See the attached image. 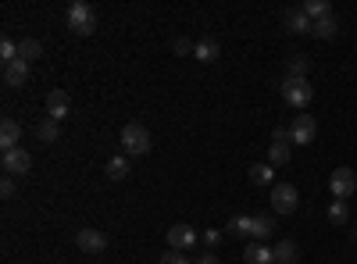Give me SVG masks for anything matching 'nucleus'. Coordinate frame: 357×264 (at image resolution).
I'll use <instances>...</instances> for the list:
<instances>
[{"label": "nucleus", "instance_id": "1", "mask_svg": "<svg viewBox=\"0 0 357 264\" xmlns=\"http://www.w3.org/2000/svg\"><path fill=\"white\" fill-rule=\"evenodd\" d=\"M229 236H240V240H254V243H264V240H272L275 236V218H268V215H240V218H232L225 225Z\"/></svg>", "mask_w": 357, "mask_h": 264}, {"label": "nucleus", "instance_id": "2", "mask_svg": "<svg viewBox=\"0 0 357 264\" xmlns=\"http://www.w3.org/2000/svg\"><path fill=\"white\" fill-rule=\"evenodd\" d=\"M122 150H126V157H143L151 150V129L143 122H129L122 129Z\"/></svg>", "mask_w": 357, "mask_h": 264}, {"label": "nucleus", "instance_id": "3", "mask_svg": "<svg viewBox=\"0 0 357 264\" xmlns=\"http://www.w3.org/2000/svg\"><path fill=\"white\" fill-rule=\"evenodd\" d=\"M279 93H282V100L289 104V107H307L311 104V97H314V90L307 86V79H286L282 75V82H279Z\"/></svg>", "mask_w": 357, "mask_h": 264}, {"label": "nucleus", "instance_id": "4", "mask_svg": "<svg viewBox=\"0 0 357 264\" xmlns=\"http://www.w3.org/2000/svg\"><path fill=\"white\" fill-rule=\"evenodd\" d=\"M68 29L75 36H89L97 29V11L86 4V0H75V4L68 8Z\"/></svg>", "mask_w": 357, "mask_h": 264}, {"label": "nucleus", "instance_id": "5", "mask_svg": "<svg viewBox=\"0 0 357 264\" xmlns=\"http://www.w3.org/2000/svg\"><path fill=\"white\" fill-rule=\"evenodd\" d=\"M296 203H301L296 186H289V183H275L272 186V208H275V215H293Z\"/></svg>", "mask_w": 357, "mask_h": 264}, {"label": "nucleus", "instance_id": "6", "mask_svg": "<svg viewBox=\"0 0 357 264\" xmlns=\"http://www.w3.org/2000/svg\"><path fill=\"white\" fill-rule=\"evenodd\" d=\"M329 189H333L336 200L354 196V189H357V171H354V168H336V171L329 175Z\"/></svg>", "mask_w": 357, "mask_h": 264}, {"label": "nucleus", "instance_id": "7", "mask_svg": "<svg viewBox=\"0 0 357 264\" xmlns=\"http://www.w3.org/2000/svg\"><path fill=\"white\" fill-rule=\"evenodd\" d=\"M197 240H200V232H197L193 225H172V228H168V247L178 250V254H183V250H193Z\"/></svg>", "mask_w": 357, "mask_h": 264}, {"label": "nucleus", "instance_id": "8", "mask_svg": "<svg viewBox=\"0 0 357 264\" xmlns=\"http://www.w3.org/2000/svg\"><path fill=\"white\" fill-rule=\"evenodd\" d=\"M314 136H318V122L311 118V114H296L293 125H289V139L307 146V143H314Z\"/></svg>", "mask_w": 357, "mask_h": 264}, {"label": "nucleus", "instance_id": "9", "mask_svg": "<svg viewBox=\"0 0 357 264\" xmlns=\"http://www.w3.org/2000/svg\"><path fill=\"white\" fill-rule=\"evenodd\" d=\"M289 129L286 125H279L275 132H272V146H268V164H286L289 161Z\"/></svg>", "mask_w": 357, "mask_h": 264}, {"label": "nucleus", "instance_id": "10", "mask_svg": "<svg viewBox=\"0 0 357 264\" xmlns=\"http://www.w3.org/2000/svg\"><path fill=\"white\" fill-rule=\"evenodd\" d=\"M75 243H79V250H86V254H104L107 250V236L100 228H79L75 232Z\"/></svg>", "mask_w": 357, "mask_h": 264}, {"label": "nucleus", "instance_id": "11", "mask_svg": "<svg viewBox=\"0 0 357 264\" xmlns=\"http://www.w3.org/2000/svg\"><path fill=\"white\" fill-rule=\"evenodd\" d=\"M68 111H72V97H68L65 90H50V93H47V118L61 122Z\"/></svg>", "mask_w": 357, "mask_h": 264}, {"label": "nucleus", "instance_id": "12", "mask_svg": "<svg viewBox=\"0 0 357 264\" xmlns=\"http://www.w3.org/2000/svg\"><path fill=\"white\" fill-rule=\"evenodd\" d=\"M29 168H33V157H29V150H22V146H15V150H4V171H8V175H25Z\"/></svg>", "mask_w": 357, "mask_h": 264}, {"label": "nucleus", "instance_id": "13", "mask_svg": "<svg viewBox=\"0 0 357 264\" xmlns=\"http://www.w3.org/2000/svg\"><path fill=\"white\" fill-rule=\"evenodd\" d=\"M4 82L11 86V90H22V86L29 82V61H11V65H4Z\"/></svg>", "mask_w": 357, "mask_h": 264}, {"label": "nucleus", "instance_id": "14", "mask_svg": "<svg viewBox=\"0 0 357 264\" xmlns=\"http://www.w3.org/2000/svg\"><path fill=\"white\" fill-rule=\"evenodd\" d=\"M18 143H22V125L15 118H4L0 122V146H4V150H15Z\"/></svg>", "mask_w": 357, "mask_h": 264}, {"label": "nucleus", "instance_id": "15", "mask_svg": "<svg viewBox=\"0 0 357 264\" xmlns=\"http://www.w3.org/2000/svg\"><path fill=\"white\" fill-rule=\"evenodd\" d=\"M282 22H286V29H289V33H296V36H301V33H311V29H314V22H311V18H307L301 8H289Z\"/></svg>", "mask_w": 357, "mask_h": 264}, {"label": "nucleus", "instance_id": "16", "mask_svg": "<svg viewBox=\"0 0 357 264\" xmlns=\"http://www.w3.org/2000/svg\"><path fill=\"white\" fill-rule=\"evenodd\" d=\"M247 264H275V250L272 247H264V243H250L247 254H243Z\"/></svg>", "mask_w": 357, "mask_h": 264}, {"label": "nucleus", "instance_id": "17", "mask_svg": "<svg viewBox=\"0 0 357 264\" xmlns=\"http://www.w3.org/2000/svg\"><path fill=\"white\" fill-rule=\"evenodd\" d=\"M193 57H197V61H204V65L218 61V57H222V47H218V40H200V43H197V50H193Z\"/></svg>", "mask_w": 357, "mask_h": 264}, {"label": "nucleus", "instance_id": "18", "mask_svg": "<svg viewBox=\"0 0 357 264\" xmlns=\"http://www.w3.org/2000/svg\"><path fill=\"white\" fill-rule=\"evenodd\" d=\"M311 72V57L307 54H293L289 65H286V79H307Z\"/></svg>", "mask_w": 357, "mask_h": 264}, {"label": "nucleus", "instance_id": "19", "mask_svg": "<svg viewBox=\"0 0 357 264\" xmlns=\"http://www.w3.org/2000/svg\"><path fill=\"white\" fill-rule=\"evenodd\" d=\"M301 11H304L311 22H318V18H329V15H333V4H329V0H304Z\"/></svg>", "mask_w": 357, "mask_h": 264}, {"label": "nucleus", "instance_id": "20", "mask_svg": "<svg viewBox=\"0 0 357 264\" xmlns=\"http://www.w3.org/2000/svg\"><path fill=\"white\" fill-rule=\"evenodd\" d=\"M311 33H314L318 40H336V33H340V22H336V15H329V18H318Z\"/></svg>", "mask_w": 357, "mask_h": 264}, {"label": "nucleus", "instance_id": "21", "mask_svg": "<svg viewBox=\"0 0 357 264\" xmlns=\"http://www.w3.org/2000/svg\"><path fill=\"white\" fill-rule=\"evenodd\" d=\"M250 183L254 186H275V168L272 164H250Z\"/></svg>", "mask_w": 357, "mask_h": 264}, {"label": "nucleus", "instance_id": "22", "mask_svg": "<svg viewBox=\"0 0 357 264\" xmlns=\"http://www.w3.org/2000/svg\"><path fill=\"white\" fill-rule=\"evenodd\" d=\"M104 171H107V179H111V183H122L126 175H129V157H111Z\"/></svg>", "mask_w": 357, "mask_h": 264}, {"label": "nucleus", "instance_id": "23", "mask_svg": "<svg viewBox=\"0 0 357 264\" xmlns=\"http://www.w3.org/2000/svg\"><path fill=\"white\" fill-rule=\"evenodd\" d=\"M40 54H43V43L33 40V36H25V40L18 43V57H22V61H36Z\"/></svg>", "mask_w": 357, "mask_h": 264}, {"label": "nucleus", "instance_id": "24", "mask_svg": "<svg viewBox=\"0 0 357 264\" xmlns=\"http://www.w3.org/2000/svg\"><path fill=\"white\" fill-rule=\"evenodd\" d=\"M272 250H275V264H293L296 261V243L293 240H279Z\"/></svg>", "mask_w": 357, "mask_h": 264}, {"label": "nucleus", "instance_id": "25", "mask_svg": "<svg viewBox=\"0 0 357 264\" xmlns=\"http://www.w3.org/2000/svg\"><path fill=\"white\" fill-rule=\"evenodd\" d=\"M329 222H333V225H347V222H350L347 200H333V203H329Z\"/></svg>", "mask_w": 357, "mask_h": 264}, {"label": "nucleus", "instance_id": "26", "mask_svg": "<svg viewBox=\"0 0 357 264\" xmlns=\"http://www.w3.org/2000/svg\"><path fill=\"white\" fill-rule=\"evenodd\" d=\"M0 61H4V65L18 61V43L15 40H0Z\"/></svg>", "mask_w": 357, "mask_h": 264}, {"label": "nucleus", "instance_id": "27", "mask_svg": "<svg viewBox=\"0 0 357 264\" xmlns=\"http://www.w3.org/2000/svg\"><path fill=\"white\" fill-rule=\"evenodd\" d=\"M57 136H61V132H57V122L47 118V122L40 125V139H43V143H57Z\"/></svg>", "mask_w": 357, "mask_h": 264}, {"label": "nucleus", "instance_id": "28", "mask_svg": "<svg viewBox=\"0 0 357 264\" xmlns=\"http://www.w3.org/2000/svg\"><path fill=\"white\" fill-rule=\"evenodd\" d=\"M161 264H193V261H190V257H183L178 250H168V254L161 257Z\"/></svg>", "mask_w": 357, "mask_h": 264}, {"label": "nucleus", "instance_id": "29", "mask_svg": "<svg viewBox=\"0 0 357 264\" xmlns=\"http://www.w3.org/2000/svg\"><path fill=\"white\" fill-rule=\"evenodd\" d=\"M193 50H197L193 40H186V36H183V40H175V54H178V57H183V54H193Z\"/></svg>", "mask_w": 357, "mask_h": 264}, {"label": "nucleus", "instance_id": "30", "mask_svg": "<svg viewBox=\"0 0 357 264\" xmlns=\"http://www.w3.org/2000/svg\"><path fill=\"white\" fill-rule=\"evenodd\" d=\"M200 240H204L207 247H218V243H222V232H218V228H207V232H204Z\"/></svg>", "mask_w": 357, "mask_h": 264}, {"label": "nucleus", "instance_id": "31", "mask_svg": "<svg viewBox=\"0 0 357 264\" xmlns=\"http://www.w3.org/2000/svg\"><path fill=\"white\" fill-rule=\"evenodd\" d=\"M0 193H4V196H15V175H4V183H0Z\"/></svg>", "mask_w": 357, "mask_h": 264}, {"label": "nucleus", "instance_id": "32", "mask_svg": "<svg viewBox=\"0 0 357 264\" xmlns=\"http://www.w3.org/2000/svg\"><path fill=\"white\" fill-rule=\"evenodd\" d=\"M193 264H222V261H218V257H215V254H207V257H197V261H193Z\"/></svg>", "mask_w": 357, "mask_h": 264}]
</instances>
